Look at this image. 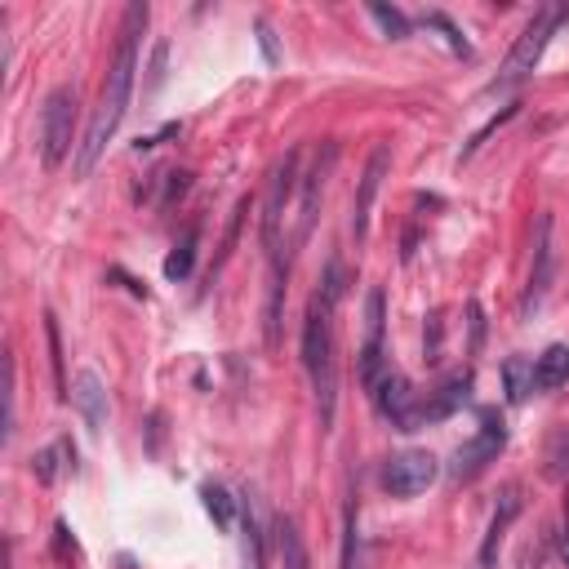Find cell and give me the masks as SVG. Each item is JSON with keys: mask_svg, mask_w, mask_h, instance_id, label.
I'll return each instance as SVG.
<instances>
[{"mask_svg": "<svg viewBox=\"0 0 569 569\" xmlns=\"http://www.w3.org/2000/svg\"><path fill=\"white\" fill-rule=\"evenodd\" d=\"M71 147H80L76 142V89L58 84L40 111V164L58 169L71 156Z\"/></svg>", "mask_w": 569, "mask_h": 569, "instance_id": "obj_5", "label": "cell"}, {"mask_svg": "<svg viewBox=\"0 0 569 569\" xmlns=\"http://www.w3.org/2000/svg\"><path fill=\"white\" fill-rule=\"evenodd\" d=\"M369 396H373V409H378L391 427H400V431H418V405H422V400H418V391L409 387L405 373L387 369Z\"/></svg>", "mask_w": 569, "mask_h": 569, "instance_id": "obj_9", "label": "cell"}, {"mask_svg": "<svg viewBox=\"0 0 569 569\" xmlns=\"http://www.w3.org/2000/svg\"><path fill=\"white\" fill-rule=\"evenodd\" d=\"M147 31V4H129L124 9V22H120V40H116V58L107 67V80H102V93H98V107L89 116V129L76 147V173L89 178L98 156L107 151V142L116 138L124 111H129V98H133V71H138V40Z\"/></svg>", "mask_w": 569, "mask_h": 569, "instance_id": "obj_1", "label": "cell"}, {"mask_svg": "<svg viewBox=\"0 0 569 569\" xmlns=\"http://www.w3.org/2000/svg\"><path fill=\"white\" fill-rule=\"evenodd\" d=\"M387 164H391V151L378 147V151L369 156L365 173H360V187H356V200H351V240H356V244L369 236V213H373V200H378V187H382Z\"/></svg>", "mask_w": 569, "mask_h": 569, "instance_id": "obj_13", "label": "cell"}, {"mask_svg": "<svg viewBox=\"0 0 569 569\" xmlns=\"http://www.w3.org/2000/svg\"><path fill=\"white\" fill-rule=\"evenodd\" d=\"M422 22H427V27H436V31H445V40H449V49H453V53H467V40H462V31H458V27H453L445 13H427Z\"/></svg>", "mask_w": 569, "mask_h": 569, "instance_id": "obj_25", "label": "cell"}, {"mask_svg": "<svg viewBox=\"0 0 569 569\" xmlns=\"http://www.w3.org/2000/svg\"><path fill=\"white\" fill-rule=\"evenodd\" d=\"M71 405L80 409V418H84L89 431H102V422H107V387H102V378H98L93 369H80V373H76V382H71Z\"/></svg>", "mask_w": 569, "mask_h": 569, "instance_id": "obj_15", "label": "cell"}, {"mask_svg": "<svg viewBox=\"0 0 569 569\" xmlns=\"http://www.w3.org/2000/svg\"><path fill=\"white\" fill-rule=\"evenodd\" d=\"M369 18H373L391 40H405V36H409V22H405V13H400V9H387V4H378V0H373V4H369Z\"/></svg>", "mask_w": 569, "mask_h": 569, "instance_id": "obj_21", "label": "cell"}, {"mask_svg": "<svg viewBox=\"0 0 569 569\" xmlns=\"http://www.w3.org/2000/svg\"><path fill=\"white\" fill-rule=\"evenodd\" d=\"M516 516H520V485H502L498 507H493V516H489V529H485V538H480V551H476V565H471V569H493V565H498L502 538H507V529H511Z\"/></svg>", "mask_w": 569, "mask_h": 569, "instance_id": "obj_12", "label": "cell"}, {"mask_svg": "<svg viewBox=\"0 0 569 569\" xmlns=\"http://www.w3.org/2000/svg\"><path fill=\"white\" fill-rule=\"evenodd\" d=\"M436 476H440V467L427 449H400L382 462V489L391 498H418L422 489H431Z\"/></svg>", "mask_w": 569, "mask_h": 569, "instance_id": "obj_7", "label": "cell"}, {"mask_svg": "<svg viewBox=\"0 0 569 569\" xmlns=\"http://www.w3.org/2000/svg\"><path fill=\"white\" fill-rule=\"evenodd\" d=\"M551 276H556L551 213H542V218H538V227H533V267H529V284H525V298H520V316H525V320L542 307V298H547V289H551Z\"/></svg>", "mask_w": 569, "mask_h": 569, "instance_id": "obj_10", "label": "cell"}, {"mask_svg": "<svg viewBox=\"0 0 569 569\" xmlns=\"http://www.w3.org/2000/svg\"><path fill=\"white\" fill-rule=\"evenodd\" d=\"M569 382V347L565 342H551L538 360H533V387L538 391H556Z\"/></svg>", "mask_w": 569, "mask_h": 569, "instance_id": "obj_16", "label": "cell"}, {"mask_svg": "<svg viewBox=\"0 0 569 569\" xmlns=\"http://www.w3.org/2000/svg\"><path fill=\"white\" fill-rule=\"evenodd\" d=\"M333 160H338V142H325L320 151H316V160H311V169L302 173V182H298V227H293V249L311 236V222H316V213H320V200H325V182H329V173H333Z\"/></svg>", "mask_w": 569, "mask_h": 569, "instance_id": "obj_8", "label": "cell"}, {"mask_svg": "<svg viewBox=\"0 0 569 569\" xmlns=\"http://www.w3.org/2000/svg\"><path fill=\"white\" fill-rule=\"evenodd\" d=\"M44 338H49V356H53V382H58V396L67 400L71 391H67V369H62V342H58V325H53V316H44Z\"/></svg>", "mask_w": 569, "mask_h": 569, "instance_id": "obj_22", "label": "cell"}, {"mask_svg": "<svg viewBox=\"0 0 569 569\" xmlns=\"http://www.w3.org/2000/svg\"><path fill=\"white\" fill-rule=\"evenodd\" d=\"M569 18V4H542L533 18H529V27L516 36V44H511V53H507V62H502V71H498V84H516V80H525L538 62H542V49H547V40L556 36V27Z\"/></svg>", "mask_w": 569, "mask_h": 569, "instance_id": "obj_3", "label": "cell"}, {"mask_svg": "<svg viewBox=\"0 0 569 569\" xmlns=\"http://www.w3.org/2000/svg\"><path fill=\"white\" fill-rule=\"evenodd\" d=\"M556 542H560V560L569 565V498H565V525H560V538Z\"/></svg>", "mask_w": 569, "mask_h": 569, "instance_id": "obj_28", "label": "cell"}, {"mask_svg": "<svg viewBox=\"0 0 569 569\" xmlns=\"http://www.w3.org/2000/svg\"><path fill=\"white\" fill-rule=\"evenodd\" d=\"M502 378H507V400H511V405H520V400L533 391V360L511 356V360L502 365Z\"/></svg>", "mask_w": 569, "mask_h": 569, "instance_id": "obj_18", "label": "cell"}, {"mask_svg": "<svg viewBox=\"0 0 569 569\" xmlns=\"http://www.w3.org/2000/svg\"><path fill=\"white\" fill-rule=\"evenodd\" d=\"M502 445H507V427H502V418H498V413H480L476 436L462 440V445L453 449L449 476H453V480H471V476H480V471L502 453Z\"/></svg>", "mask_w": 569, "mask_h": 569, "instance_id": "obj_6", "label": "cell"}, {"mask_svg": "<svg viewBox=\"0 0 569 569\" xmlns=\"http://www.w3.org/2000/svg\"><path fill=\"white\" fill-rule=\"evenodd\" d=\"M542 560H547V547L542 542H529L525 556H520V569H542Z\"/></svg>", "mask_w": 569, "mask_h": 569, "instance_id": "obj_27", "label": "cell"}, {"mask_svg": "<svg viewBox=\"0 0 569 569\" xmlns=\"http://www.w3.org/2000/svg\"><path fill=\"white\" fill-rule=\"evenodd\" d=\"M200 498H204V511L218 520V529H231V498H227V489L222 485H204Z\"/></svg>", "mask_w": 569, "mask_h": 569, "instance_id": "obj_20", "label": "cell"}, {"mask_svg": "<svg viewBox=\"0 0 569 569\" xmlns=\"http://www.w3.org/2000/svg\"><path fill=\"white\" fill-rule=\"evenodd\" d=\"M360 529H356V507H347V525H342V569H360Z\"/></svg>", "mask_w": 569, "mask_h": 569, "instance_id": "obj_24", "label": "cell"}, {"mask_svg": "<svg viewBox=\"0 0 569 569\" xmlns=\"http://www.w3.org/2000/svg\"><path fill=\"white\" fill-rule=\"evenodd\" d=\"M244 565L249 569H262V538H258V520H253V507L244 502Z\"/></svg>", "mask_w": 569, "mask_h": 569, "instance_id": "obj_23", "label": "cell"}, {"mask_svg": "<svg viewBox=\"0 0 569 569\" xmlns=\"http://www.w3.org/2000/svg\"><path fill=\"white\" fill-rule=\"evenodd\" d=\"M467 396H471V369H462V373H453V378H445L436 391H427V400L418 405V427H427V422H440V418H449L458 405H467Z\"/></svg>", "mask_w": 569, "mask_h": 569, "instance_id": "obj_14", "label": "cell"}, {"mask_svg": "<svg viewBox=\"0 0 569 569\" xmlns=\"http://www.w3.org/2000/svg\"><path fill=\"white\" fill-rule=\"evenodd\" d=\"M298 160H302V151H284V160L271 169L267 200H262V249H267L271 267H284V271H289V262L280 258V227H284V209H289V200H293V191L302 182Z\"/></svg>", "mask_w": 569, "mask_h": 569, "instance_id": "obj_4", "label": "cell"}, {"mask_svg": "<svg viewBox=\"0 0 569 569\" xmlns=\"http://www.w3.org/2000/svg\"><path fill=\"white\" fill-rule=\"evenodd\" d=\"M302 365L320 405V427L333 422V405H338V360H333V302L325 293H311L307 302V320H302Z\"/></svg>", "mask_w": 569, "mask_h": 569, "instance_id": "obj_2", "label": "cell"}, {"mask_svg": "<svg viewBox=\"0 0 569 569\" xmlns=\"http://www.w3.org/2000/svg\"><path fill=\"white\" fill-rule=\"evenodd\" d=\"M191 262H196V231H187V236L173 244V253L164 258V276H169V280H187V276H191Z\"/></svg>", "mask_w": 569, "mask_h": 569, "instance_id": "obj_19", "label": "cell"}, {"mask_svg": "<svg viewBox=\"0 0 569 569\" xmlns=\"http://www.w3.org/2000/svg\"><path fill=\"white\" fill-rule=\"evenodd\" d=\"M253 31H258V49H262V58H267V62H280V49H276V36H271V27L258 18V22H253Z\"/></svg>", "mask_w": 569, "mask_h": 569, "instance_id": "obj_26", "label": "cell"}, {"mask_svg": "<svg viewBox=\"0 0 569 569\" xmlns=\"http://www.w3.org/2000/svg\"><path fill=\"white\" fill-rule=\"evenodd\" d=\"M356 373H360L365 391H373L378 378L387 373V356H382V289H369V302H365V342H360V356H356Z\"/></svg>", "mask_w": 569, "mask_h": 569, "instance_id": "obj_11", "label": "cell"}, {"mask_svg": "<svg viewBox=\"0 0 569 569\" xmlns=\"http://www.w3.org/2000/svg\"><path fill=\"white\" fill-rule=\"evenodd\" d=\"M276 551H280V565H284V569H311V565H307L302 533H298V525H293L289 516L276 520Z\"/></svg>", "mask_w": 569, "mask_h": 569, "instance_id": "obj_17", "label": "cell"}]
</instances>
